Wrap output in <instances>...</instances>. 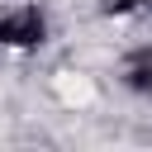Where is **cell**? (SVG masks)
<instances>
[{
  "mask_svg": "<svg viewBox=\"0 0 152 152\" xmlns=\"http://www.w3.org/2000/svg\"><path fill=\"white\" fill-rule=\"evenodd\" d=\"M48 38V14L38 0H0V48H38Z\"/></svg>",
  "mask_w": 152,
  "mask_h": 152,
  "instance_id": "cell-1",
  "label": "cell"
},
{
  "mask_svg": "<svg viewBox=\"0 0 152 152\" xmlns=\"http://www.w3.org/2000/svg\"><path fill=\"white\" fill-rule=\"evenodd\" d=\"M52 86H57V100H62L66 109H86V104L95 100V81H90L86 71H62Z\"/></svg>",
  "mask_w": 152,
  "mask_h": 152,
  "instance_id": "cell-2",
  "label": "cell"
}]
</instances>
